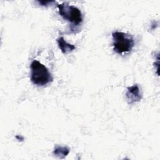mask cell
Here are the masks:
<instances>
[{"label":"cell","mask_w":160,"mask_h":160,"mask_svg":"<svg viewBox=\"0 0 160 160\" xmlns=\"http://www.w3.org/2000/svg\"><path fill=\"white\" fill-rule=\"evenodd\" d=\"M126 97L128 104H132L140 101L142 99V94L138 84H134L127 88Z\"/></svg>","instance_id":"4"},{"label":"cell","mask_w":160,"mask_h":160,"mask_svg":"<svg viewBox=\"0 0 160 160\" xmlns=\"http://www.w3.org/2000/svg\"><path fill=\"white\" fill-rule=\"evenodd\" d=\"M59 15L65 20L74 26L79 25L82 21L81 11L77 7L69 5L66 2L58 4Z\"/></svg>","instance_id":"3"},{"label":"cell","mask_w":160,"mask_h":160,"mask_svg":"<svg viewBox=\"0 0 160 160\" xmlns=\"http://www.w3.org/2000/svg\"><path fill=\"white\" fill-rule=\"evenodd\" d=\"M30 67L31 81L34 84L44 86L53 81V78L48 69L39 61H32Z\"/></svg>","instance_id":"1"},{"label":"cell","mask_w":160,"mask_h":160,"mask_svg":"<svg viewBox=\"0 0 160 160\" xmlns=\"http://www.w3.org/2000/svg\"><path fill=\"white\" fill-rule=\"evenodd\" d=\"M69 152V149L65 146H56L54 149L53 153L54 155L60 158H64Z\"/></svg>","instance_id":"6"},{"label":"cell","mask_w":160,"mask_h":160,"mask_svg":"<svg viewBox=\"0 0 160 160\" xmlns=\"http://www.w3.org/2000/svg\"><path fill=\"white\" fill-rule=\"evenodd\" d=\"M114 51L119 54L129 52L134 46L133 37L127 33L115 31L112 34Z\"/></svg>","instance_id":"2"},{"label":"cell","mask_w":160,"mask_h":160,"mask_svg":"<svg viewBox=\"0 0 160 160\" xmlns=\"http://www.w3.org/2000/svg\"><path fill=\"white\" fill-rule=\"evenodd\" d=\"M57 42L59 48L64 54L71 52L76 49V47L74 45L66 42L63 37L59 38L57 39Z\"/></svg>","instance_id":"5"}]
</instances>
